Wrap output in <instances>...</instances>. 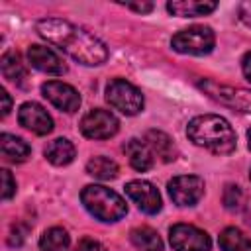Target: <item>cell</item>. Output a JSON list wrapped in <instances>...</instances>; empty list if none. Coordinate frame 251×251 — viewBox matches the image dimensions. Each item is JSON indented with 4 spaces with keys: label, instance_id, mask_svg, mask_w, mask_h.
<instances>
[{
    "label": "cell",
    "instance_id": "obj_9",
    "mask_svg": "<svg viewBox=\"0 0 251 251\" xmlns=\"http://www.w3.org/2000/svg\"><path fill=\"white\" fill-rule=\"evenodd\" d=\"M169 196L176 206H194L204 196V180L194 175H180L169 180Z\"/></svg>",
    "mask_w": 251,
    "mask_h": 251
},
{
    "label": "cell",
    "instance_id": "obj_24",
    "mask_svg": "<svg viewBox=\"0 0 251 251\" xmlns=\"http://www.w3.org/2000/svg\"><path fill=\"white\" fill-rule=\"evenodd\" d=\"M245 204V194L241 190V186L237 184H227L224 190V206L227 210H241Z\"/></svg>",
    "mask_w": 251,
    "mask_h": 251
},
{
    "label": "cell",
    "instance_id": "obj_18",
    "mask_svg": "<svg viewBox=\"0 0 251 251\" xmlns=\"http://www.w3.org/2000/svg\"><path fill=\"white\" fill-rule=\"evenodd\" d=\"M0 69H2L4 78H8L10 82H16V84H20V86L25 84L27 69H25V65L22 63V57H20L16 51H8V53L2 55V59H0Z\"/></svg>",
    "mask_w": 251,
    "mask_h": 251
},
{
    "label": "cell",
    "instance_id": "obj_30",
    "mask_svg": "<svg viewBox=\"0 0 251 251\" xmlns=\"http://www.w3.org/2000/svg\"><path fill=\"white\" fill-rule=\"evenodd\" d=\"M241 69H243L245 78H247V80H251V51H249V53H245V57H243V61H241Z\"/></svg>",
    "mask_w": 251,
    "mask_h": 251
},
{
    "label": "cell",
    "instance_id": "obj_15",
    "mask_svg": "<svg viewBox=\"0 0 251 251\" xmlns=\"http://www.w3.org/2000/svg\"><path fill=\"white\" fill-rule=\"evenodd\" d=\"M145 143L153 149V153H157L161 157V161L165 163H171L176 159V145L173 143V139L165 133V131H159V129H149L145 133Z\"/></svg>",
    "mask_w": 251,
    "mask_h": 251
},
{
    "label": "cell",
    "instance_id": "obj_8",
    "mask_svg": "<svg viewBox=\"0 0 251 251\" xmlns=\"http://www.w3.org/2000/svg\"><path fill=\"white\" fill-rule=\"evenodd\" d=\"M169 241L175 251H210V235L190 224H175L169 229Z\"/></svg>",
    "mask_w": 251,
    "mask_h": 251
},
{
    "label": "cell",
    "instance_id": "obj_25",
    "mask_svg": "<svg viewBox=\"0 0 251 251\" xmlns=\"http://www.w3.org/2000/svg\"><path fill=\"white\" fill-rule=\"evenodd\" d=\"M27 226H22V224H14L12 226V229H10V237H8V243L12 245V247H20L22 243H24V239H25V235H27Z\"/></svg>",
    "mask_w": 251,
    "mask_h": 251
},
{
    "label": "cell",
    "instance_id": "obj_20",
    "mask_svg": "<svg viewBox=\"0 0 251 251\" xmlns=\"http://www.w3.org/2000/svg\"><path fill=\"white\" fill-rule=\"evenodd\" d=\"M129 239L139 251H163V241H161L159 233L155 229H151L149 226H139V227L131 229Z\"/></svg>",
    "mask_w": 251,
    "mask_h": 251
},
{
    "label": "cell",
    "instance_id": "obj_10",
    "mask_svg": "<svg viewBox=\"0 0 251 251\" xmlns=\"http://www.w3.org/2000/svg\"><path fill=\"white\" fill-rule=\"evenodd\" d=\"M41 94L55 106L59 108L61 112H76L78 106H80V96L78 92L67 84V82H61V80H47L41 84Z\"/></svg>",
    "mask_w": 251,
    "mask_h": 251
},
{
    "label": "cell",
    "instance_id": "obj_22",
    "mask_svg": "<svg viewBox=\"0 0 251 251\" xmlns=\"http://www.w3.org/2000/svg\"><path fill=\"white\" fill-rule=\"evenodd\" d=\"M218 241L222 251H251V239L237 227H226Z\"/></svg>",
    "mask_w": 251,
    "mask_h": 251
},
{
    "label": "cell",
    "instance_id": "obj_7",
    "mask_svg": "<svg viewBox=\"0 0 251 251\" xmlns=\"http://www.w3.org/2000/svg\"><path fill=\"white\" fill-rule=\"evenodd\" d=\"M120 122L110 110L94 108L86 112L80 120V131L88 139H110L118 133Z\"/></svg>",
    "mask_w": 251,
    "mask_h": 251
},
{
    "label": "cell",
    "instance_id": "obj_4",
    "mask_svg": "<svg viewBox=\"0 0 251 251\" xmlns=\"http://www.w3.org/2000/svg\"><path fill=\"white\" fill-rule=\"evenodd\" d=\"M216 37L208 25H192L173 35L171 47L184 55H208L214 49Z\"/></svg>",
    "mask_w": 251,
    "mask_h": 251
},
{
    "label": "cell",
    "instance_id": "obj_17",
    "mask_svg": "<svg viewBox=\"0 0 251 251\" xmlns=\"http://www.w3.org/2000/svg\"><path fill=\"white\" fill-rule=\"evenodd\" d=\"M218 8V2L204 0V2H192V0H180V2H169L167 10L180 18H194V16H206Z\"/></svg>",
    "mask_w": 251,
    "mask_h": 251
},
{
    "label": "cell",
    "instance_id": "obj_14",
    "mask_svg": "<svg viewBox=\"0 0 251 251\" xmlns=\"http://www.w3.org/2000/svg\"><path fill=\"white\" fill-rule=\"evenodd\" d=\"M124 151H126V155H127L129 165H131L135 171L143 173V171H149V169L153 167V151H151V147H149L145 141L133 137V139H129V141L124 145Z\"/></svg>",
    "mask_w": 251,
    "mask_h": 251
},
{
    "label": "cell",
    "instance_id": "obj_31",
    "mask_svg": "<svg viewBox=\"0 0 251 251\" xmlns=\"http://www.w3.org/2000/svg\"><path fill=\"white\" fill-rule=\"evenodd\" d=\"M239 14H241V20H243L247 25H251V2H245V4H241V10H239Z\"/></svg>",
    "mask_w": 251,
    "mask_h": 251
},
{
    "label": "cell",
    "instance_id": "obj_26",
    "mask_svg": "<svg viewBox=\"0 0 251 251\" xmlns=\"http://www.w3.org/2000/svg\"><path fill=\"white\" fill-rule=\"evenodd\" d=\"M14 192H16V182H14L12 175H10V171L2 169V198L10 200L14 196Z\"/></svg>",
    "mask_w": 251,
    "mask_h": 251
},
{
    "label": "cell",
    "instance_id": "obj_19",
    "mask_svg": "<svg viewBox=\"0 0 251 251\" xmlns=\"http://www.w3.org/2000/svg\"><path fill=\"white\" fill-rule=\"evenodd\" d=\"M45 157L55 167H65L75 159V145L65 137H57L45 147Z\"/></svg>",
    "mask_w": 251,
    "mask_h": 251
},
{
    "label": "cell",
    "instance_id": "obj_12",
    "mask_svg": "<svg viewBox=\"0 0 251 251\" xmlns=\"http://www.w3.org/2000/svg\"><path fill=\"white\" fill-rule=\"evenodd\" d=\"M18 122L25 129L37 133V135H47L53 129V120L47 114V110L37 104V102H25L18 110Z\"/></svg>",
    "mask_w": 251,
    "mask_h": 251
},
{
    "label": "cell",
    "instance_id": "obj_23",
    "mask_svg": "<svg viewBox=\"0 0 251 251\" xmlns=\"http://www.w3.org/2000/svg\"><path fill=\"white\" fill-rule=\"evenodd\" d=\"M86 173L94 178H100V180H110V178H116L118 176V165L116 161H112L110 157H104V155H98V157H92L88 163H86Z\"/></svg>",
    "mask_w": 251,
    "mask_h": 251
},
{
    "label": "cell",
    "instance_id": "obj_32",
    "mask_svg": "<svg viewBox=\"0 0 251 251\" xmlns=\"http://www.w3.org/2000/svg\"><path fill=\"white\" fill-rule=\"evenodd\" d=\"M247 141H249V143H247V145H249V151H251V129H249V131H247Z\"/></svg>",
    "mask_w": 251,
    "mask_h": 251
},
{
    "label": "cell",
    "instance_id": "obj_2",
    "mask_svg": "<svg viewBox=\"0 0 251 251\" xmlns=\"http://www.w3.org/2000/svg\"><path fill=\"white\" fill-rule=\"evenodd\" d=\"M188 139L214 155H227L235 149L237 137L229 122L216 114L196 116L186 126Z\"/></svg>",
    "mask_w": 251,
    "mask_h": 251
},
{
    "label": "cell",
    "instance_id": "obj_27",
    "mask_svg": "<svg viewBox=\"0 0 251 251\" xmlns=\"http://www.w3.org/2000/svg\"><path fill=\"white\" fill-rule=\"evenodd\" d=\"M75 251H108L100 241H96V239H90V237H82L80 241H78V245H76V249Z\"/></svg>",
    "mask_w": 251,
    "mask_h": 251
},
{
    "label": "cell",
    "instance_id": "obj_11",
    "mask_svg": "<svg viewBox=\"0 0 251 251\" xmlns=\"http://www.w3.org/2000/svg\"><path fill=\"white\" fill-rule=\"evenodd\" d=\"M126 194L145 214H157L163 206L159 190L149 180H131V182H127L126 184Z\"/></svg>",
    "mask_w": 251,
    "mask_h": 251
},
{
    "label": "cell",
    "instance_id": "obj_29",
    "mask_svg": "<svg viewBox=\"0 0 251 251\" xmlns=\"http://www.w3.org/2000/svg\"><path fill=\"white\" fill-rule=\"evenodd\" d=\"M122 6L129 8V10H135V12H141V14L153 10V4H151V2H141V4H129V2H126V4H122Z\"/></svg>",
    "mask_w": 251,
    "mask_h": 251
},
{
    "label": "cell",
    "instance_id": "obj_1",
    "mask_svg": "<svg viewBox=\"0 0 251 251\" xmlns=\"http://www.w3.org/2000/svg\"><path fill=\"white\" fill-rule=\"evenodd\" d=\"M35 29L45 41L65 51L80 65L94 67V65H102L108 59V49L96 35L67 20L45 18L37 22Z\"/></svg>",
    "mask_w": 251,
    "mask_h": 251
},
{
    "label": "cell",
    "instance_id": "obj_13",
    "mask_svg": "<svg viewBox=\"0 0 251 251\" xmlns=\"http://www.w3.org/2000/svg\"><path fill=\"white\" fill-rule=\"evenodd\" d=\"M27 61H29V65L33 69H37V71H41L45 75L59 76V75L67 73V67L61 61V57L55 51H51L49 47H45V45H31L27 49Z\"/></svg>",
    "mask_w": 251,
    "mask_h": 251
},
{
    "label": "cell",
    "instance_id": "obj_5",
    "mask_svg": "<svg viewBox=\"0 0 251 251\" xmlns=\"http://www.w3.org/2000/svg\"><path fill=\"white\" fill-rule=\"evenodd\" d=\"M106 100L112 108L120 110L126 116H135L143 110V94L137 86L126 78H114L106 86Z\"/></svg>",
    "mask_w": 251,
    "mask_h": 251
},
{
    "label": "cell",
    "instance_id": "obj_6",
    "mask_svg": "<svg viewBox=\"0 0 251 251\" xmlns=\"http://www.w3.org/2000/svg\"><path fill=\"white\" fill-rule=\"evenodd\" d=\"M198 88H202L212 100H216L231 110L251 114V90H247V88L218 84L214 80H200Z\"/></svg>",
    "mask_w": 251,
    "mask_h": 251
},
{
    "label": "cell",
    "instance_id": "obj_33",
    "mask_svg": "<svg viewBox=\"0 0 251 251\" xmlns=\"http://www.w3.org/2000/svg\"><path fill=\"white\" fill-rule=\"evenodd\" d=\"M249 178H251V173H249Z\"/></svg>",
    "mask_w": 251,
    "mask_h": 251
},
{
    "label": "cell",
    "instance_id": "obj_21",
    "mask_svg": "<svg viewBox=\"0 0 251 251\" xmlns=\"http://www.w3.org/2000/svg\"><path fill=\"white\" fill-rule=\"evenodd\" d=\"M69 245H71L69 233L59 226L45 229L39 239V251H69Z\"/></svg>",
    "mask_w": 251,
    "mask_h": 251
},
{
    "label": "cell",
    "instance_id": "obj_28",
    "mask_svg": "<svg viewBox=\"0 0 251 251\" xmlns=\"http://www.w3.org/2000/svg\"><path fill=\"white\" fill-rule=\"evenodd\" d=\"M0 98H2V108H0V110H2V118H6V116L10 114V108H12V100H10V94H8L4 88L0 90Z\"/></svg>",
    "mask_w": 251,
    "mask_h": 251
},
{
    "label": "cell",
    "instance_id": "obj_16",
    "mask_svg": "<svg viewBox=\"0 0 251 251\" xmlns=\"http://www.w3.org/2000/svg\"><path fill=\"white\" fill-rule=\"evenodd\" d=\"M0 149H2V157L12 163H24L31 153L29 145L22 137H16L12 133L0 135Z\"/></svg>",
    "mask_w": 251,
    "mask_h": 251
},
{
    "label": "cell",
    "instance_id": "obj_3",
    "mask_svg": "<svg viewBox=\"0 0 251 251\" xmlns=\"http://www.w3.org/2000/svg\"><path fill=\"white\" fill-rule=\"evenodd\" d=\"M80 200H82L84 208L100 222H118L127 214L126 200L118 192H114L102 184L84 186L80 192Z\"/></svg>",
    "mask_w": 251,
    "mask_h": 251
}]
</instances>
